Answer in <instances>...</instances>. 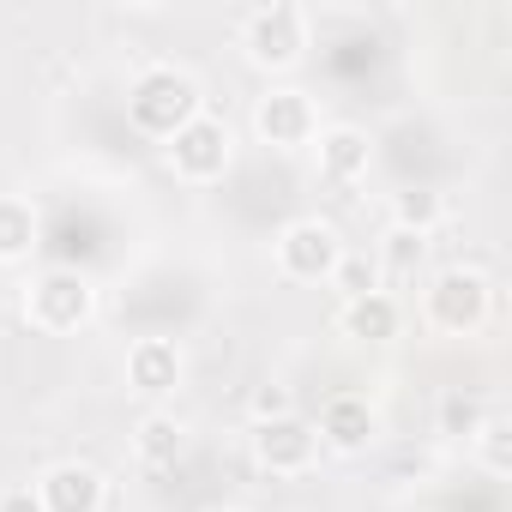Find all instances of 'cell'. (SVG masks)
I'll return each mask as SVG.
<instances>
[{
  "label": "cell",
  "mask_w": 512,
  "mask_h": 512,
  "mask_svg": "<svg viewBox=\"0 0 512 512\" xmlns=\"http://www.w3.org/2000/svg\"><path fill=\"white\" fill-rule=\"evenodd\" d=\"M314 151H320V175L332 187H356L368 175V163H374V145H368L362 127H326Z\"/></svg>",
  "instance_id": "9c48e42d"
},
{
  "label": "cell",
  "mask_w": 512,
  "mask_h": 512,
  "mask_svg": "<svg viewBox=\"0 0 512 512\" xmlns=\"http://www.w3.org/2000/svg\"><path fill=\"white\" fill-rule=\"evenodd\" d=\"M223 512H235V506H223Z\"/></svg>",
  "instance_id": "603a6c76"
},
{
  "label": "cell",
  "mask_w": 512,
  "mask_h": 512,
  "mask_svg": "<svg viewBox=\"0 0 512 512\" xmlns=\"http://www.w3.org/2000/svg\"><path fill=\"white\" fill-rule=\"evenodd\" d=\"M31 247H37V211L13 193H0V266L31 260Z\"/></svg>",
  "instance_id": "5bb4252c"
},
{
  "label": "cell",
  "mask_w": 512,
  "mask_h": 512,
  "mask_svg": "<svg viewBox=\"0 0 512 512\" xmlns=\"http://www.w3.org/2000/svg\"><path fill=\"white\" fill-rule=\"evenodd\" d=\"M97 314V290H91V278L85 272H73V266H55V272H43L37 284H31V296H25V320L37 326V332H79L85 320Z\"/></svg>",
  "instance_id": "7a4b0ae2"
},
{
  "label": "cell",
  "mask_w": 512,
  "mask_h": 512,
  "mask_svg": "<svg viewBox=\"0 0 512 512\" xmlns=\"http://www.w3.org/2000/svg\"><path fill=\"white\" fill-rule=\"evenodd\" d=\"M398 326H404V314H398V302L386 290L344 302V332L362 338V344H386V338H398Z\"/></svg>",
  "instance_id": "4fadbf2b"
},
{
  "label": "cell",
  "mask_w": 512,
  "mask_h": 512,
  "mask_svg": "<svg viewBox=\"0 0 512 512\" xmlns=\"http://www.w3.org/2000/svg\"><path fill=\"white\" fill-rule=\"evenodd\" d=\"M320 446H338V452H362L368 440H374V410H368V398H332L326 404V416H320Z\"/></svg>",
  "instance_id": "7c38bea8"
},
{
  "label": "cell",
  "mask_w": 512,
  "mask_h": 512,
  "mask_svg": "<svg viewBox=\"0 0 512 512\" xmlns=\"http://www.w3.org/2000/svg\"><path fill=\"white\" fill-rule=\"evenodd\" d=\"M0 512H43V494L37 488H7L0 494Z\"/></svg>",
  "instance_id": "44dd1931"
},
{
  "label": "cell",
  "mask_w": 512,
  "mask_h": 512,
  "mask_svg": "<svg viewBox=\"0 0 512 512\" xmlns=\"http://www.w3.org/2000/svg\"><path fill=\"white\" fill-rule=\"evenodd\" d=\"M253 410H260V422H272V416H290V398L284 392H260V398H253Z\"/></svg>",
  "instance_id": "7402d4cb"
},
{
  "label": "cell",
  "mask_w": 512,
  "mask_h": 512,
  "mask_svg": "<svg viewBox=\"0 0 512 512\" xmlns=\"http://www.w3.org/2000/svg\"><path fill=\"white\" fill-rule=\"evenodd\" d=\"M127 380H133V392H145V398H169V392L181 386V350H175L169 338H139V344L127 350Z\"/></svg>",
  "instance_id": "30bf717a"
},
{
  "label": "cell",
  "mask_w": 512,
  "mask_h": 512,
  "mask_svg": "<svg viewBox=\"0 0 512 512\" xmlns=\"http://www.w3.org/2000/svg\"><path fill=\"white\" fill-rule=\"evenodd\" d=\"M314 103H308V91H296V85H278V91H266L260 103H253V133H260L266 145H278V151H296V145H308L314 139Z\"/></svg>",
  "instance_id": "ba28073f"
},
{
  "label": "cell",
  "mask_w": 512,
  "mask_h": 512,
  "mask_svg": "<svg viewBox=\"0 0 512 512\" xmlns=\"http://www.w3.org/2000/svg\"><path fill=\"white\" fill-rule=\"evenodd\" d=\"M247 61L253 67H266V73H290L308 49V13L290 7V0H278V7H260V13H247Z\"/></svg>",
  "instance_id": "3957f363"
},
{
  "label": "cell",
  "mask_w": 512,
  "mask_h": 512,
  "mask_svg": "<svg viewBox=\"0 0 512 512\" xmlns=\"http://www.w3.org/2000/svg\"><path fill=\"white\" fill-rule=\"evenodd\" d=\"M422 253H428V241L422 235H410V229H386V247H380V272H392V278H410L416 266H422Z\"/></svg>",
  "instance_id": "ac0fdd59"
},
{
  "label": "cell",
  "mask_w": 512,
  "mask_h": 512,
  "mask_svg": "<svg viewBox=\"0 0 512 512\" xmlns=\"http://www.w3.org/2000/svg\"><path fill=\"white\" fill-rule=\"evenodd\" d=\"M446 217V199L434 193V187H404L398 199H392V229H410V235H422L428 241V229Z\"/></svg>",
  "instance_id": "9a60e30c"
},
{
  "label": "cell",
  "mask_w": 512,
  "mask_h": 512,
  "mask_svg": "<svg viewBox=\"0 0 512 512\" xmlns=\"http://www.w3.org/2000/svg\"><path fill=\"white\" fill-rule=\"evenodd\" d=\"M133 446H139L145 464H175L181 458V422L175 416H145L139 434H133Z\"/></svg>",
  "instance_id": "2e32d148"
},
{
  "label": "cell",
  "mask_w": 512,
  "mask_h": 512,
  "mask_svg": "<svg viewBox=\"0 0 512 512\" xmlns=\"http://www.w3.org/2000/svg\"><path fill=\"white\" fill-rule=\"evenodd\" d=\"M482 416H488V410H482L470 392H452V398L440 404V434H458V440H470V434L482 428Z\"/></svg>",
  "instance_id": "ffe728a7"
},
{
  "label": "cell",
  "mask_w": 512,
  "mask_h": 512,
  "mask_svg": "<svg viewBox=\"0 0 512 512\" xmlns=\"http://www.w3.org/2000/svg\"><path fill=\"white\" fill-rule=\"evenodd\" d=\"M169 169H175L181 181H217V175L229 169V127L199 109V115L169 139Z\"/></svg>",
  "instance_id": "8992f818"
},
{
  "label": "cell",
  "mask_w": 512,
  "mask_h": 512,
  "mask_svg": "<svg viewBox=\"0 0 512 512\" xmlns=\"http://www.w3.org/2000/svg\"><path fill=\"white\" fill-rule=\"evenodd\" d=\"M253 458H260L272 476H302V470L320 458V434H314V422H302L296 410H290V416H272V422L253 428Z\"/></svg>",
  "instance_id": "52a82bcc"
},
{
  "label": "cell",
  "mask_w": 512,
  "mask_h": 512,
  "mask_svg": "<svg viewBox=\"0 0 512 512\" xmlns=\"http://www.w3.org/2000/svg\"><path fill=\"white\" fill-rule=\"evenodd\" d=\"M470 446H476V458H482L488 476H506L512 470V422L506 416H482V428L470 434Z\"/></svg>",
  "instance_id": "e0dca14e"
},
{
  "label": "cell",
  "mask_w": 512,
  "mask_h": 512,
  "mask_svg": "<svg viewBox=\"0 0 512 512\" xmlns=\"http://www.w3.org/2000/svg\"><path fill=\"white\" fill-rule=\"evenodd\" d=\"M332 284L356 302V296H374L380 290V266L374 260H362V253H344V260H338V272H332Z\"/></svg>",
  "instance_id": "d6986e66"
},
{
  "label": "cell",
  "mask_w": 512,
  "mask_h": 512,
  "mask_svg": "<svg viewBox=\"0 0 512 512\" xmlns=\"http://www.w3.org/2000/svg\"><path fill=\"white\" fill-rule=\"evenodd\" d=\"M338 260H344V235L326 217L284 223V235H278V266H284V278H296V284H332Z\"/></svg>",
  "instance_id": "277c9868"
},
{
  "label": "cell",
  "mask_w": 512,
  "mask_h": 512,
  "mask_svg": "<svg viewBox=\"0 0 512 512\" xmlns=\"http://www.w3.org/2000/svg\"><path fill=\"white\" fill-rule=\"evenodd\" d=\"M488 302H494V290H488V278L470 272V266H446V272L428 284V320H434L440 332H452V338L482 332Z\"/></svg>",
  "instance_id": "5b68a950"
},
{
  "label": "cell",
  "mask_w": 512,
  "mask_h": 512,
  "mask_svg": "<svg viewBox=\"0 0 512 512\" xmlns=\"http://www.w3.org/2000/svg\"><path fill=\"white\" fill-rule=\"evenodd\" d=\"M43 512H103V476L91 464H55L43 482Z\"/></svg>",
  "instance_id": "8fae6325"
},
{
  "label": "cell",
  "mask_w": 512,
  "mask_h": 512,
  "mask_svg": "<svg viewBox=\"0 0 512 512\" xmlns=\"http://www.w3.org/2000/svg\"><path fill=\"white\" fill-rule=\"evenodd\" d=\"M193 115H199V85H193L187 73H175V67H145V73L133 79V91H127V121H133L139 133L163 139V145H169Z\"/></svg>",
  "instance_id": "6da1fadb"
}]
</instances>
